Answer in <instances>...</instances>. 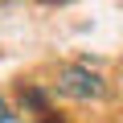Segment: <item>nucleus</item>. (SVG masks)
<instances>
[{
    "label": "nucleus",
    "mask_w": 123,
    "mask_h": 123,
    "mask_svg": "<svg viewBox=\"0 0 123 123\" xmlns=\"http://www.w3.org/2000/svg\"><path fill=\"white\" fill-rule=\"evenodd\" d=\"M41 123H57V115H41Z\"/></svg>",
    "instance_id": "obj_3"
},
{
    "label": "nucleus",
    "mask_w": 123,
    "mask_h": 123,
    "mask_svg": "<svg viewBox=\"0 0 123 123\" xmlns=\"http://www.w3.org/2000/svg\"><path fill=\"white\" fill-rule=\"evenodd\" d=\"M53 90L62 98H74V103H98L107 94V82L90 66H62L57 78H53Z\"/></svg>",
    "instance_id": "obj_1"
},
{
    "label": "nucleus",
    "mask_w": 123,
    "mask_h": 123,
    "mask_svg": "<svg viewBox=\"0 0 123 123\" xmlns=\"http://www.w3.org/2000/svg\"><path fill=\"white\" fill-rule=\"evenodd\" d=\"M8 119H12V115H8V103L0 98V123H8Z\"/></svg>",
    "instance_id": "obj_2"
}]
</instances>
